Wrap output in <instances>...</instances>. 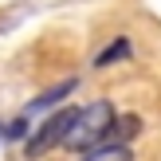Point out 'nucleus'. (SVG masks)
Here are the masks:
<instances>
[{"label":"nucleus","mask_w":161,"mask_h":161,"mask_svg":"<svg viewBox=\"0 0 161 161\" xmlns=\"http://www.w3.org/2000/svg\"><path fill=\"white\" fill-rule=\"evenodd\" d=\"M114 106H110L106 98H94L91 106H79V118H75V130H71V138H67V146L71 149H94V146H102L106 142V134H110V126H114Z\"/></svg>","instance_id":"nucleus-1"},{"label":"nucleus","mask_w":161,"mask_h":161,"mask_svg":"<svg viewBox=\"0 0 161 161\" xmlns=\"http://www.w3.org/2000/svg\"><path fill=\"white\" fill-rule=\"evenodd\" d=\"M75 118H79V106H63V110H55L43 126H36V134L28 138V157H43L47 149L67 146L71 130H75Z\"/></svg>","instance_id":"nucleus-2"},{"label":"nucleus","mask_w":161,"mask_h":161,"mask_svg":"<svg viewBox=\"0 0 161 161\" xmlns=\"http://www.w3.org/2000/svg\"><path fill=\"white\" fill-rule=\"evenodd\" d=\"M138 130H142V118L138 114L114 118V126H110V134H106V146H130V142L138 138Z\"/></svg>","instance_id":"nucleus-3"},{"label":"nucleus","mask_w":161,"mask_h":161,"mask_svg":"<svg viewBox=\"0 0 161 161\" xmlns=\"http://www.w3.org/2000/svg\"><path fill=\"white\" fill-rule=\"evenodd\" d=\"M126 55H130V39H110V43L94 55V67H110V63L126 59Z\"/></svg>","instance_id":"nucleus-4"},{"label":"nucleus","mask_w":161,"mask_h":161,"mask_svg":"<svg viewBox=\"0 0 161 161\" xmlns=\"http://www.w3.org/2000/svg\"><path fill=\"white\" fill-rule=\"evenodd\" d=\"M71 91H75V79H67V83L51 86V91H47V94H39V98H36V102H31V106H28V118L36 114V110H43V106H55V102H59L63 94H71Z\"/></svg>","instance_id":"nucleus-5"},{"label":"nucleus","mask_w":161,"mask_h":161,"mask_svg":"<svg viewBox=\"0 0 161 161\" xmlns=\"http://www.w3.org/2000/svg\"><path fill=\"white\" fill-rule=\"evenodd\" d=\"M83 161H134L130 146H102V149H86Z\"/></svg>","instance_id":"nucleus-6"},{"label":"nucleus","mask_w":161,"mask_h":161,"mask_svg":"<svg viewBox=\"0 0 161 161\" xmlns=\"http://www.w3.org/2000/svg\"><path fill=\"white\" fill-rule=\"evenodd\" d=\"M24 130H31V126H28V114H24V118H16V122L8 126V134H12V138H24Z\"/></svg>","instance_id":"nucleus-7"}]
</instances>
